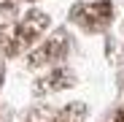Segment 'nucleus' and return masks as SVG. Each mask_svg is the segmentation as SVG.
Listing matches in <instances>:
<instances>
[{
    "label": "nucleus",
    "mask_w": 124,
    "mask_h": 122,
    "mask_svg": "<svg viewBox=\"0 0 124 122\" xmlns=\"http://www.w3.org/2000/svg\"><path fill=\"white\" fill-rule=\"evenodd\" d=\"M65 46V41H59V38H51V41H46L43 46H40L38 52H35V57H32V65H40V63H49V60H54V57H59V49Z\"/></svg>",
    "instance_id": "nucleus-2"
},
{
    "label": "nucleus",
    "mask_w": 124,
    "mask_h": 122,
    "mask_svg": "<svg viewBox=\"0 0 124 122\" xmlns=\"http://www.w3.org/2000/svg\"><path fill=\"white\" fill-rule=\"evenodd\" d=\"M113 16V8L108 0H92V3H81L73 11V22L81 25L84 30H102Z\"/></svg>",
    "instance_id": "nucleus-1"
}]
</instances>
